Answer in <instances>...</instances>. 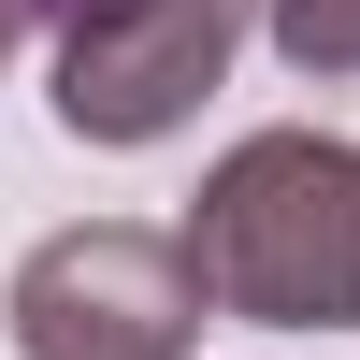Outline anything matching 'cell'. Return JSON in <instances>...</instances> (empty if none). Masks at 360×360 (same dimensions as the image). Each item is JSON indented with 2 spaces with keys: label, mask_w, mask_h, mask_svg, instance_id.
I'll list each match as a JSON object with an SVG mask.
<instances>
[{
  "label": "cell",
  "mask_w": 360,
  "mask_h": 360,
  "mask_svg": "<svg viewBox=\"0 0 360 360\" xmlns=\"http://www.w3.org/2000/svg\"><path fill=\"white\" fill-rule=\"evenodd\" d=\"M188 259L245 332H360V144L245 130L188 202Z\"/></svg>",
  "instance_id": "cell-1"
},
{
  "label": "cell",
  "mask_w": 360,
  "mask_h": 360,
  "mask_svg": "<svg viewBox=\"0 0 360 360\" xmlns=\"http://www.w3.org/2000/svg\"><path fill=\"white\" fill-rule=\"evenodd\" d=\"M259 0H58L44 15V101L72 144H173L217 72L245 58Z\"/></svg>",
  "instance_id": "cell-2"
},
{
  "label": "cell",
  "mask_w": 360,
  "mask_h": 360,
  "mask_svg": "<svg viewBox=\"0 0 360 360\" xmlns=\"http://www.w3.org/2000/svg\"><path fill=\"white\" fill-rule=\"evenodd\" d=\"M15 317V360H188L202 346V259L188 231H144V217H72L15 259L0 288Z\"/></svg>",
  "instance_id": "cell-3"
},
{
  "label": "cell",
  "mask_w": 360,
  "mask_h": 360,
  "mask_svg": "<svg viewBox=\"0 0 360 360\" xmlns=\"http://www.w3.org/2000/svg\"><path fill=\"white\" fill-rule=\"evenodd\" d=\"M259 29H274V58L303 86H346L360 72V0H259Z\"/></svg>",
  "instance_id": "cell-4"
},
{
  "label": "cell",
  "mask_w": 360,
  "mask_h": 360,
  "mask_svg": "<svg viewBox=\"0 0 360 360\" xmlns=\"http://www.w3.org/2000/svg\"><path fill=\"white\" fill-rule=\"evenodd\" d=\"M29 44H44V0H0V72H15Z\"/></svg>",
  "instance_id": "cell-5"
},
{
  "label": "cell",
  "mask_w": 360,
  "mask_h": 360,
  "mask_svg": "<svg viewBox=\"0 0 360 360\" xmlns=\"http://www.w3.org/2000/svg\"><path fill=\"white\" fill-rule=\"evenodd\" d=\"M44 15H58V0H44Z\"/></svg>",
  "instance_id": "cell-6"
}]
</instances>
